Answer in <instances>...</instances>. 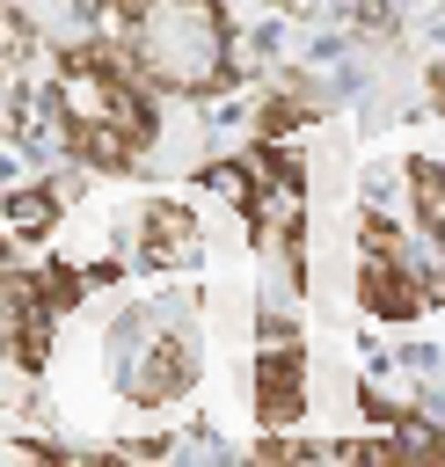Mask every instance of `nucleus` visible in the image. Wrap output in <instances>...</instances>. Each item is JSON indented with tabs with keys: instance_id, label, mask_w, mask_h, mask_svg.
Wrapping results in <instances>:
<instances>
[{
	"instance_id": "nucleus-4",
	"label": "nucleus",
	"mask_w": 445,
	"mask_h": 467,
	"mask_svg": "<svg viewBox=\"0 0 445 467\" xmlns=\"http://www.w3.org/2000/svg\"><path fill=\"white\" fill-rule=\"evenodd\" d=\"M131 263L153 277H182L204 263V219L182 197H146L131 212Z\"/></svg>"
},
{
	"instance_id": "nucleus-3",
	"label": "nucleus",
	"mask_w": 445,
	"mask_h": 467,
	"mask_svg": "<svg viewBox=\"0 0 445 467\" xmlns=\"http://www.w3.org/2000/svg\"><path fill=\"white\" fill-rule=\"evenodd\" d=\"M248 394H255V423L263 431H299L314 409V358H306V328L285 306H255V358H248Z\"/></svg>"
},
{
	"instance_id": "nucleus-9",
	"label": "nucleus",
	"mask_w": 445,
	"mask_h": 467,
	"mask_svg": "<svg viewBox=\"0 0 445 467\" xmlns=\"http://www.w3.org/2000/svg\"><path fill=\"white\" fill-rule=\"evenodd\" d=\"M357 248H379V255H401V248H416V241L401 234V219H394L387 204H357Z\"/></svg>"
},
{
	"instance_id": "nucleus-7",
	"label": "nucleus",
	"mask_w": 445,
	"mask_h": 467,
	"mask_svg": "<svg viewBox=\"0 0 445 467\" xmlns=\"http://www.w3.org/2000/svg\"><path fill=\"white\" fill-rule=\"evenodd\" d=\"M401 190H409V226L423 234V255L445 263V161L438 153H409Z\"/></svg>"
},
{
	"instance_id": "nucleus-1",
	"label": "nucleus",
	"mask_w": 445,
	"mask_h": 467,
	"mask_svg": "<svg viewBox=\"0 0 445 467\" xmlns=\"http://www.w3.org/2000/svg\"><path fill=\"white\" fill-rule=\"evenodd\" d=\"M117 44L131 73L175 102H219L241 80L226 0H124Z\"/></svg>"
},
{
	"instance_id": "nucleus-5",
	"label": "nucleus",
	"mask_w": 445,
	"mask_h": 467,
	"mask_svg": "<svg viewBox=\"0 0 445 467\" xmlns=\"http://www.w3.org/2000/svg\"><path fill=\"white\" fill-rule=\"evenodd\" d=\"M350 292H357V314H365L372 328H416V321L430 314V299H423V270H416V248H401V255L357 248V277H350Z\"/></svg>"
},
{
	"instance_id": "nucleus-2",
	"label": "nucleus",
	"mask_w": 445,
	"mask_h": 467,
	"mask_svg": "<svg viewBox=\"0 0 445 467\" xmlns=\"http://www.w3.org/2000/svg\"><path fill=\"white\" fill-rule=\"evenodd\" d=\"M102 372H109V394H124L131 409H182L204 379V336L190 321L182 299H131L109 314L102 328Z\"/></svg>"
},
{
	"instance_id": "nucleus-10",
	"label": "nucleus",
	"mask_w": 445,
	"mask_h": 467,
	"mask_svg": "<svg viewBox=\"0 0 445 467\" xmlns=\"http://www.w3.org/2000/svg\"><path fill=\"white\" fill-rule=\"evenodd\" d=\"M423 95H430V109L445 117V58H430V66H423Z\"/></svg>"
},
{
	"instance_id": "nucleus-8",
	"label": "nucleus",
	"mask_w": 445,
	"mask_h": 467,
	"mask_svg": "<svg viewBox=\"0 0 445 467\" xmlns=\"http://www.w3.org/2000/svg\"><path fill=\"white\" fill-rule=\"evenodd\" d=\"M197 182H204L212 197H226L233 212H248V204H255V168H248V153H219V161H204V168H197Z\"/></svg>"
},
{
	"instance_id": "nucleus-6",
	"label": "nucleus",
	"mask_w": 445,
	"mask_h": 467,
	"mask_svg": "<svg viewBox=\"0 0 445 467\" xmlns=\"http://www.w3.org/2000/svg\"><path fill=\"white\" fill-rule=\"evenodd\" d=\"M58 219H66V190H58L51 175H29V182H7V190H0V226H7L22 248L51 241Z\"/></svg>"
}]
</instances>
